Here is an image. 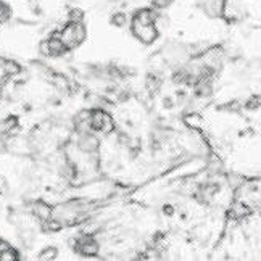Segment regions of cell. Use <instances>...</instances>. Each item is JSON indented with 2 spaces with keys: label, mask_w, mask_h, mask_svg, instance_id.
<instances>
[{
  "label": "cell",
  "mask_w": 261,
  "mask_h": 261,
  "mask_svg": "<svg viewBox=\"0 0 261 261\" xmlns=\"http://www.w3.org/2000/svg\"><path fill=\"white\" fill-rule=\"evenodd\" d=\"M58 33L69 52L77 47H81L87 39V28L84 21H66L58 29Z\"/></svg>",
  "instance_id": "obj_1"
},
{
  "label": "cell",
  "mask_w": 261,
  "mask_h": 261,
  "mask_svg": "<svg viewBox=\"0 0 261 261\" xmlns=\"http://www.w3.org/2000/svg\"><path fill=\"white\" fill-rule=\"evenodd\" d=\"M89 127L92 133L105 134V136L115 133V129H116L113 116L103 108L89 110Z\"/></svg>",
  "instance_id": "obj_2"
},
{
  "label": "cell",
  "mask_w": 261,
  "mask_h": 261,
  "mask_svg": "<svg viewBox=\"0 0 261 261\" xmlns=\"http://www.w3.org/2000/svg\"><path fill=\"white\" fill-rule=\"evenodd\" d=\"M39 52H41L44 57H48V58H62L69 52V50L63 44L62 37H60L58 29H55V31H52V34H50L48 37H45L44 41H41V44H39Z\"/></svg>",
  "instance_id": "obj_3"
},
{
  "label": "cell",
  "mask_w": 261,
  "mask_h": 261,
  "mask_svg": "<svg viewBox=\"0 0 261 261\" xmlns=\"http://www.w3.org/2000/svg\"><path fill=\"white\" fill-rule=\"evenodd\" d=\"M129 31L136 41H139L144 45H152L160 37V31L156 29L155 23L145 24V23L134 21V19H129Z\"/></svg>",
  "instance_id": "obj_4"
},
{
  "label": "cell",
  "mask_w": 261,
  "mask_h": 261,
  "mask_svg": "<svg viewBox=\"0 0 261 261\" xmlns=\"http://www.w3.org/2000/svg\"><path fill=\"white\" fill-rule=\"evenodd\" d=\"M73 248L77 255L86 258L97 256L100 253V244L94 234H81L79 237H76Z\"/></svg>",
  "instance_id": "obj_5"
},
{
  "label": "cell",
  "mask_w": 261,
  "mask_h": 261,
  "mask_svg": "<svg viewBox=\"0 0 261 261\" xmlns=\"http://www.w3.org/2000/svg\"><path fill=\"white\" fill-rule=\"evenodd\" d=\"M31 213H33L34 218L45 221V219L54 216V206L42 202V200H36V202L33 203V206H31Z\"/></svg>",
  "instance_id": "obj_6"
},
{
  "label": "cell",
  "mask_w": 261,
  "mask_h": 261,
  "mask_svg": "<svg viewBox=\"0 0 261 261\" xmlns=\"http://www.w3.org/2000/svg\"><path fill=\"white\" fill-rule=\"evenodd\" d=\"M230 215H232L234 219H244L252 215V208L244 202H236L230 206Z\"/></svg>",
  "instance_id": "obj_7"
},
{
  "label": "cell",
  "mask_w": 261,
  "mask_h": 261,
  "mask_svg": "<svg viewBox=\"0 0 261 261\" xmlns=\"http://www.w3.org/2000/svg\"><path fill=\"white\" fill-rule=\"evenodd\" d=\"M13 18V7L7 0H0V26L12 21Z\"/></svg>",
  "instance_id": "obj_8"
},
{
  "label": "cell",
  "mask_w": 261,
  "mask_h": 261,
  "mask_svg": "<svg viewBox=\"0 0 261 261\" xmlns=\"http://www.w3.org/2000/svg\"><path fill=\"white\" fill-rule=\"evenodd\" d=\"M129 21V16L123 10H115V12L110 15V24L115 28H124Z\"/></svg>",
  "instance_id": "obj_9"
},
{
  "label": "cell",
  "mask_w": 261,
  "mask_h": 261,
  "mask_svg": "<svg viewBox=\"0 0 261 261\" xmlns=\"http://www.w3.org/2000/svg\"><path fill=\"white\" fill-rule=\"evenodd\" d=\"M0 66H2L7 76H16L21 73V66H19V63L13 62V60H0Z\"/></svg>",
  "instance_id": "obj_10"
},
{
  "label": "cell",
  "mask_w": 261,
  "mask_h": 261,
  "mask_svg": "<svg viewBox=\"0 0 261 261\" xmlns=\"http://www.w3.org/2000/svg\"><path fill=\"white\" fill-rule=\"evenodd\" d=\"M16 259H19V252L16 248L10 245L0 248V261H16Z\"/></svg>",
  "instance_id": "obj_11"
},
{
  "label": "cell",
  "mask_w": 261,
  "mask_h": 261,
  "mask_svg": "<svg viewBox=\"0 0 261 261\" xmlns=\"http://www.w3.org/2000/svg\"><path fill=\"white\" fill-rule=\"evenodd\" d=\"M57 256H58V248L55 245H48L37 253V259H45V261L55 259Z\"/></svg>",
  "instance_id": "obj_12"
},
{
  "label": "cell",
  "mask_w": 261,
  "mask_h": 261,
  "mask_svg": "<svg viewBox=\"0 0 261 261\" xmlns=\"http://www.w3.org/2000/svg\"><path fill=\"white\" fill-rule=\"evenodd\" d=\"M66 21H84V12L81 8H69V12L66 13Z\"/></svg>",
  "instance_id": "obj_13"
},
{
  "label": "cell",
  "mask_w": 261,
  "mask_h": 261,
  "mask_svg": "<svg viewBox=\"0 0 261 261\" xmlns=\"http://www.w3.org/2000/svg\"><path fill=\"white\" fill-rule=\"evenodd\" d=\"M173 4H174V0H150V5H152V8L158 10V12L168 10Z\"/></svg>",
  "instance_id": "obj_14"
},
{
  "label": "cell",
  "mask_w": 261,
  "mask_h": 261,
  "mask_svg": "<svg viewBox=\"0 0 261 261\" xmlns=\"http://www.w3.org/2000/svg\"><path fill=\"white\" fill-rule=\"evenodd\" d=\"M259 107H261V97H258V95L250 97L245 102V110H248V112H255V110H258Z\"/></svg>",
  "instance_id": "obj_15"
},
{
  "label": "cell",
  "mask_w": 261,
  "mask_h": 261,
  "mask_svg": "<svg viewBox=\"0 0 261 261\" xmlns=\"http://www.w3.org/2000/svg\"><path fill=\"white\" fill-rule=\"evenodd\" d=\"M163 215L168 216V218L174 216V215H176V208H174L171 203H165V205H163Z\"/></svg>",
  "instance_id": "obj_16"
}]
</instances>
